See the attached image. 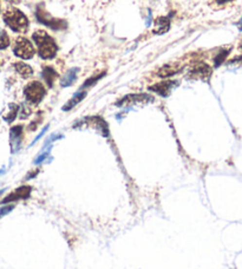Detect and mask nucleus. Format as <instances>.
Instances as JSON below:
<instances>
[{"label": "nucleus", "instance_id": "13", "mask_svg": "<svg viewBox=\"0 0 242 269\" xmlns=\"http://www.w3.org/2000/svg\"><path fill=\"white\" fill-rule=\"evenodd\" d=\"M43 78L45 80L47 87L52 88L54 87L56 79L58 78L57 71H56L54 68H51V66H45V68L43 69Z\"/></svg>", "mask_w": 242, "mask_h": 269}, {"label": "nucleus", "instance_id": "23", "mask_svg": "<svg viewBox=\"0 0 242 269\" xmlns=\"http://www.w3.org/2000/svg\"><path fill=\"white\" fill-rule=\"evenodd\" d=\"M13 208H15L13 206H7V207H4V208H2L1 210H0V216L8 214V213H10L11 210H13Z\"/></svg>", "mask_w": 242, "mask_h": 269}, {"label": "nucleus", "instance_id": "3", "mask_svg": "<svg viewBox=\"0 0 242 269\" xmlns=\"http://www.w3.org/2000/svg\"><path fill=\"white\" fill-rule=\"evenodd\" d=\"M36 17H37V20L39 21L44 26L50 27V29L56 30V31H59V30L66 29V21L63 19L55 18L50 15L46 11V8L43 5H38L37 10H36Z\"/></svg>", "mask_w": 242, "mask_h": 269}, {"label": "nucleus", "instance_id": "8", "mask_svg": "<svg viewBox=\"0 0 242 269\" xmlns=\"http://www.w3.org/2000/svg\"><path fill=\"white\" fill-rule=\"evenodd\" d=\"M32 188L30 185H23V187L18 188L15 191L10 194V195L6 196L4 199L1 201V204H7V203H12V202L19 201V199H25L27 197H30L31 195Z\"/></svg>", "mask_w": 242, "mask_h": 269}, {"label": "nucleus", "instance_id": "1", "mask_svg": "<svg viewBox=\"0 0 242 269\" xmlns=\"http://www.w3.org/2000/svg\"><path fill=\"white\" fill-rule=\"evenodd\" d=\"M32 39L37 46L38 54L43 59H52L56 57L58 52V45L49 33L44 30H38V31L33 32Z\"/></svg>", "mask_w": 242, "mask_h": 269}, {"label": "nucleus", "instance_id": "18", "mask_svg": "<svg viewBox=\"0 0 242 269\" xmlns=\"http://www.w3.org/2000/svg\"><path fill=\"white\" fill-rule=\"evenodd\" d=\"M229 52H230V49H222L221 51H220L219 54L215 55V58H214V64H215V68H219V66L221 65L224 60H226L227 55L229 54Z\"/></svg>", "mask_w": 242, "mask_h": 269}, {"label": "nucleus", "instance_id": "20", "mask_svg": "<svg viewBox=\"0 0 242 269\" xmlns=\"http://www.w3.org/2000/svg\"><path fill=\"white\" fill-rule=\"evenodd\" d=\"M8 45H10V38H8V35L6 31L0 29V50L6 49Z\"/></svg>", "mask_w": 242, "mask_h": 269}, {"label": "nucleus", "instance_id": "25", "mask_svg": "<svg viewBox=\"0 0 242 269\" xmlns=\"http://www.w3.org/2000/svg\"><path fill=\"white\" fill-rule=\"evenodd\" d=\"M236 25H238V29L240 30V31H242V17H241L240 20H239L238 23H236Z\"/></svg>", "mask_w": 242, "mask_h": 269}, {"label": "nucleus", "instance_id": "27", "mask_svg": "<svg viewBox=\"0 0 242 269\" xmlns=\"http://www.w3.org/2000/svg\"><path fill=\"white\" fill-rule=\"evenodd\" d=\"M239 48H240V50L242 51V40L240 41V45H239Z\"/></svg>", "mask_w": 242, "mask_h": 269}, {"label": "nucleus", "instance_id": "2", "mask_svg": "<svg viewBox=\"0 0 242 269\" xmlns=\"http://www.w3.org/2000/svg\"><path fill=\"white\" fill-rule=\"evenodd\" d=\"M2 19H4L5 24H6L12 31L24 33L27 32V30H29V19H27V17L25 16L19 8L8 7L4 12V15H2Z\"/></svg>", "mask_w": 242, "mask_h": 269}, {"label": "nucleus", "instance_id": "17", "mask_svg": "<svg viewBox=\"0 0 242 269\" xmlns=\"http://www.w3.org/2000/svg\"><path fill=\"white\" fill-rule=\"evenodd\" d=\"M180 72V68L179 66H175V65H166L163 66V68L160 69V71H158L157 76L160 77H170L174 76V74L179 73Z\"/></svg>", "mask_w": 242, "mask_h": 269}, {"label": "nucleus", "instance_id": "26", "mask_svg": "<svg viewBox=\"0 0 242 269\" xmlns=\"http://www.w3.org/2000/svg\"><path fill=\"white\" fill-rule=\"evenodd\" d=\"M6 1L11 2V4H19V2H20V0H6Z\"/></svg>", "mask_w": 242, "mask_h": 269}, {"label": "nucleus", "instance_id": "11", "mask_svg": "<svg viewBox=\"0 0 242 269\" xmlns=\"http://www.w3.org/2000/svg\"><path fill=\"white\" fill-rule=\"evenodd\" d=\"M86 122H88L91 126L94 127V129L98 130V131L101 132L103 136H105V137H107V136H109L108 124L102 117H88L86 118Z\"/></svg>", "mask_w": 242, "mask_h": 269}, {"label": "nucleus", "instance_id": "16", "mask_svg": "<svg viewBox=\"0 0 242 269\" xmlns=\"http://www.w3.org/2000/svg\"><path fill=\"white\" fill-rule=\"evenodd\" d=\"M15 69H16V71L18 72L21 77H23V78H30L33 73V70H32L31 66L27 65V64H25V63H21V62L16 63Z\"/></svg>", "mask_w": 242, "mask_h": 269}, {"label": "nucleus", "instance_id": "12", "mask_svg": "<svg viewBox=\"0 0 242 269\" xmlns=\"http://www.w3.org/2000/svg\"><path fill=\"white\" fill-rule=\"evenodd\" d=\"M85 97H86V91L85 90H82V89H80V91H78V92L74 93V97H72L70 101H69L68 103L64 105L63 110L64 111H70L71 109H74V108L76 107V105L78 104V103H80V102H82L83 99L85 98Z\"/></svg>", "mask_w": 242, "mask_h": 269}, {"label": "nucleus", "instance_id": "5", "mask_svg": "<svg viewBox=\"0 0 242 269\" xmlns=\"http://www.w3.org/2000/svg\"><path fill=\"white\" fill-rule=\"evenodd\" d=\"M13 52H15L17 57L23 58V59H31L36 54V50L31 41L27 39V38L18 37L15 40Z\"/></svg>", "mask_w": 242, "mask_h": 269}, {"label": "nucleus", "instance_id": "21", "mask_svg": "<svg viewBox=\"0 0 242 269\" xmlns=\"http://www.w3.org/2000/svg\"><path fill=\"white\" fill-rule=\"evenodd\" d=\"M103 76H104V73H99L98 74V76H96V77H93H93H91V78L90 79H88V80H86V82H85V84L84 85H83V87H82V89L83 88H88V87H91V85H94V84H96V83L97 82H98V80L99 79H101L102 78V77Z\"/></svg>", "mask_w": 242, "mask_h": 269}, {"label": "nucleus", "instance_id": "22", "mask_svg": "<svg viewBox=\"0 0 242 269\" xmlns=\"http://www.w3.org/2000/svg\"><path fill=\"white\" fill-rule=\"evenodd\" d=\"M228 64H229V65H233V64H234V65L241 66V68H242V55H239V57L234 58V59L230 60V62Z\"/></svg>", "mask_w": 242, "mask_h": 269}, {"label": "nucleus", "instance_id": "19", "mask_svg": "<svg viewBox=\"0 0 242 269\" xmlns=\"http://www.w3.org/2000/svg\"><path fill=\"white\" fill-rule=\"evenodd\" d=\"M17 113H18V107L15 104L10 105V110H8V113L5 116V121L6 122H13L17 117Z\"/></svg>", "mask_w": 242, "mask_h": 269}, {"label": "nucleus", "instance_id": "15", "mask_svg": "<svg viewBox=\"0 0 242 269\" xmlns=\"http://www.w3.org/2000/svg\"><path fill=\"white\" fill-rule=\"evenodd\" d=\"M78 71H79L78 68H74V69H70V70L66 72L62 79V87L66 88V87H70V85L74 84V83L76 82L77 76H78Z\"/></svg>", "mask_w": 242, "mask_h": 269}, {"label": "nucleus", "instance_id": "9", "mask_svg": "<svg viewBox=\"0 0 242 269\" xmlns=\"http://www.w3.org/2000/svg\"><path fill=\"white\" fill-rule=\"evenodd\" d=\"M179 85V82H172V80H164V82L161 83H156V84H154L152 87L149 88L150 91H152V92H156L160 96L162 97H167L170 95L171 90L175 87H177Z\"/></svg>", "mask_w": 242, "mask_h": 269}, {"label": "nucleus", "instance_id": "10", "mask_svg": "<svg viewBox=\"0 0 242 269\" xmlns=\"http://www.w3.org/2000/svg\"><path fill=\"white\" fill-rule=\"evenodd\" d=\"M10 141H11V149H12V152L18 151L19 149H20L21 141H23V126H17L11 129Z\"/></svg>", "mask_w": 242, "mask_h": 269}, {"label": "nucleus", "instance_id": "6", "mask_svg": "<svg viewBox=\"0 0 242 269\" xmlns=\"http://www.w3.org/2000/svg\"><path fill=\"white\" fill-rule=\"evenodd\" d=\"M211 68L207 63L195 62L191 63L188 68V77L191 79H201L208 80L211 77Z\"/></svg>", "mask_w": 242, "mask_h": 269}, {"label": "nucleus", "instance_id": "14", "mask_svg": "<svg viewBox=\"0 0 242 269\" xmlns=\"http://www.w3.org/2000/svg\"><path fill=\"white\" fill-rule=\"evenodd\" d=\"M169 26H170V20L166 17H160V18L156 19L155 21V29L154 33L156 35H162V33H166L169 30Z\"/></svg>", "mask_w": 242, "mask_h": 269}, {"label": "nucleus", "instance_id": "7", "mask_svg": "<svg viewBox=\"0 0 242 269\" xmlns=\"http://www.w3.org/2000/svg\"><path fill=\"white\" fill-rule=\"evenodd\" d=\"M152 101H154V97L147 95V93H131V95H128L119 99L116 105L117 107H129V105L147 104Z\"/></svg>", "mask_w": 242, "mask_h": 269}, {"label": "nucleus", "instance_id": "24", "mask_svg": "<svg viewBox=\"0 0 242 269\" xmlns=\"http://www.w3.org/2000/svg\"><path fill=\"white\" fill-rule=\"evenodd\" d=\"M215 1L218 5H224V4H228V2L235 1V0H215Z\"/></svg>", "mask_w": 242, "mask_h": 269}, {"label": "nucleus", "instance_id": "4", "mask_svg": "<svg viewBox=\"0 0 242 269\" xmlns=\"http://www.w3.org/2000/svg\"><path fill=\"white\" fill-rule=\"evenodd\" d=\"M25 97L27 102L32 104H38L43 101V98L46 95V89L40 82H31L26 85L24 89Z\"/></svg>", "mask_w": 242, "mask_h": 269}]
</instances>
